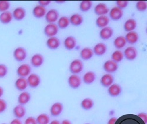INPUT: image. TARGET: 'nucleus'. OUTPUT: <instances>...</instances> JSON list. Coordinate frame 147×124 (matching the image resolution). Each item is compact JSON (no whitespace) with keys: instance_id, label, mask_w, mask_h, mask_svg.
I'll return each instance as SVG.
<instances>
[{"instance_id":"53","label":"nucleus","mask_w":147,"mask_h":124,"mask_svg":"<svg viewBox=\"0 0 147 124\" xmlns=\"http://www.w3.org/2000/svg\"><path fill=\"white\" fill-rule=\"evenodd\" d=\"M1 124H7V123H1Z\"/></svg>"},{"instance_id":"34","label":"nucleus","mask_w":147,"mask_h":124,"mask_svg":"<svg viewBox=\"0 0 147 124\" xmlns=\"http://www.w3.org/2000/svg\"><path fill=\"white\" fill-rule=\"evenodd\" d=\"M127 44V41L125 37L123 36H118L114 41V46L117 49H121L124 48Z\"/></svg>"},{"instance_id":"22","label":"nucleus","mask_w":147,"mask_h":124,"mask_svg":"<svg viewBox=\"0 0 147 124\" xmlns=\"http://www.w3.org/2000/svg\"><path fill=\"white\" fill-rule=\"evenodd\" d=\"M46 45L51 50H56L59 47L61 42L58 38L54 36L49 38L46 42Z\"/></svg>"},{"instance_id":"39","label":"nucleus","mask_w":147,"mask_h":124,"mask_svg":"<svg viewBox=\"0 0 147 124\" xmlns=\"http://www.w3.org/2000/svg\"><path fill=\"white\" fill-rule=\"evenodd\" d=\"M11 7V3L9 1L1 0L0 1V13L9 11Z\"/></svg>"},{"instance_id":"5","label":"nucleus","mask_w":147,"mask_h":124,"mask_svg":"<svg viewBox=\"0 0 147 124\" xmlns=\"http://www.w3.org/2000/svg\"><path fill=\"white\" fill-rule=\"evenodd\" d=\"M13 57L18 62H22L27 57V52L23 47H18L13 52Z\"/></svg>"},{"instance_id":"51","label":"nucleus","mask_w":147,"mask_h":124,"mask_svg":"<svg viewBox=\"0 0 147 124\" xmlns=\"http://www.w3.org/2000/svg\"><path fill=\"white\" fill-rule=\"evenodd\" d=\"M49 124H61V122L58 120L54 119V120L51 121L50 123H49Z\"/></svg>"},{"instance_id":"38","label":"nucleus","mask_w":147,"mask_h":124,"mask_svg":"<svg viewBox=\"0 0 147 124\" xmlns=\"http://www.w3.org/2000/svg\"><path fill=\"white\" fill-rule=\"evenodd\" d=\"M92 6V2L91 1H82L80 4V9L82 12H86L90 10Z\"/></svg>"},{"instance_id":"45","label":"nucleus","mask_w":147,"mask_h":124,"mask_svg":"<svg viewBox=\"0 0 147 124\" xmlns=\"http://www.w3.org/2000/svg\"><path fill=\"white\" fill-rule=\"evenodd\" d=\"M145 123H146L147 122V115L145 113H140L137 115Z\"/></svg>"},{"instance_id":"11","label":"nucleus","mask_w":147,"mask_h":124,"mask_svg":"<svg viewBox=\"0 0 147 124\" xmlns=\"http://www.w3.org/2000/svg\"><path fill=\"white\" fill-rule=\"evenodd\" d=\"M64 110V107L63 104L59 102H56L54 103L50 109V114L54 117H57L59 116L62 114Z\"/></svg>"},{"instance_id":"33","label":"nucleus","mask_w":147,"mask_h":124,"mask_svg":"<svg viewBox=\"0 0 147 124\" xmlns=\"http://www.w3.org/2000/svg\"><path fill=\"white\" fill-rule=\"evenodd\" d=\"M94 101L90 98H84L81 102V108L85 111H89L91 109L94 107Z\"/></svg>"},{"instance_id":"44","label":"nucleus","mask_w":147,"mask_h":124,"mask_svg":"<svg viewBox=\"0 0 147 124\" xmlns=\"http://www.w3.org/2000/svg\"><path fill=\"white\" fill-rule=\"evenodd\" d=\"M24 124H38L36 122V118L33 117H28L24 121Z\"/></svg>"},{"instance_id":"32","label":"nucleus","mask_w":147,"mask_h":124,"mask_svg":"<svg viewBox=\"0 0 147 124\" xmlns=\"http://www.w3.org/2000/svg\"><path fill=\"white\" fill-rule=\"evenodd\" d=\"M137 25V21L134 19H129L125 21L124 24V29L127 32L134 31V30L136 28Z\"/></svg>"},{"instance_id":"15","label":"nucleus","mask_w":147,"mask_h":124,"mask_svg":"<svg viewBox=\"0 0 147 124\" xmlns=\"http://www.w3.org/2000/svg\"><path fill=\"white\" fill-rule=\"evenodd\" d=\"M109 12V17L112 20L117 21L122 18V17H123V11L122 9L119 8L117 7H113L111 8V9L110 10Z\"/></svg>"},{"instance_id":"54","label":"nucleus","mask_w":147,"mask_h":124,"mask_svg":"<svg viewBox=\"0 0 147 124\" xmlns=\"http://www.w3.org/2000/svg\"><path fill=\"white\" fill-rule=\"evenodd\" d=\"M85 124H90V123H85Z\"/></svg>"},{"instance_id":"28","label":"nucleus","mask_w":147,"mask_h":124,"mask_svg":"<svg viewBox=\"0 0 147 124\" xmlns=\"http://www.w3.org/2000/svg\"><path fill=\"white\" fill-rule=\"evenodd\" d=\"M13 19V14L9 11L0 13V22L4 25L10 23Z\"/></svg>"},{"instance_id":"6","label":"nucleus","mask_w":147,"mask_h":124,"mask_svg":"<svg viewBox=\"0 0 147 124\" xmlns=\"http://www.w3.org/2000/svg\"><path fill=\"white\" fill-rule=\"evenodd\" d=\"M59 28L55 23H48L44 29L45 35L48 38L54 37L58 33Z\"/></svg>"},{"instance_id":"42","label":"nucleus","mask_w":147,"mask_h":124,"mask_svg":"<svg viewBox=\"0 0 147 124\" xmlns=\"http://www.w3.org/2000/svg\"><path fill=\"white\" fill-rule=\"evenodd\" d=\"M7 103L3 98H0V114L4 113L7 109Z\"/></svg>"},{"instance_id":"43","label":"nucleus","mask_w":147,"mask_h":124,"mask_svg":"<svg viewBox=\"0 0 147 124\" xmlns=\"http://www.w3.org/2000/svg\"><path fill=\"white\" fill-rule=\"evenodd\" d=\"M116 4L117 5V7H118L121 9H123L128 6L129 4V1H117Z\"/></svg>"},{"instance_id":"17","label":"nucleus","mask_w":147,"mask_h":124,"mask_svg":"<svg viewBox=\"0 0 147 124\" xmlns=\"http://www.w3.org/2000/svg\"><path fill=\"white\" fill-rule=\"evenodd\" d=\"M16 89L19 91H24L28 88V85L26 78L18 77L14 83Z\"/></svg>"},{"instance_id":"21","label":"nucleus","mask_w":147,"mask_h":124,"mask_svg":"<svg viewBox=\"0 0 147 124\" xmlns=\"http://www.w3.org/2000/svg\"><path fill=\"white\" fill-rule=\"evenodd\" d=\"M109 9L107 5L104 3H100L97 4L94 8V12L95 14L100 16L105 15L108 13Z\"/></svg>"},{"instance_id":"29","label":"nucleus","mask_w":147,"mask_h":124,"mask_svg":"<svg viewBox=\"0 0 147 124\" xmlns=\"http://www.w3.org/2000/svg\"><path fill=\"white\" fill-rule=\"evenodd\" d=\"M92 49L90 47H84L80 52V57L84 60H89L94 56Z\"/></svg>"},{"instance_id":"12","label":"nucleus","mask_w":147,"mask_h":124,"mask_svg":"<svg viewBox=\"0 0 147 124\" xmlns=\"http://www.w3.org/2000/svg\"><path fill=\"white\" fill-rule=\"evenodd\" d=\"M123 53L125 58L129 61L135 60L138 56L137 50L136 47L133 46H129L126 48Z\"/></svg>"},{"instance_id":"8","label":"nucleus","mask_w":147,"mask_h":124,"mask_svg":"<svg viewBox=\"0 0 147 124\" xmlns=\"http://www.w3.org/2000/svg\"><path fill=\"white\" fill-rule=\"evenodd\" d=\"M103 69L106 73L112 74L118 69V64L112 60H107L103 65Z\"/></svg>"},{"instance_id":"41","label":"nucleus","mask_w":147,"mask_h":124,"mask_svg":"<svg viewBox=\"0 0 147 124\" xmlns=\"http://www.w3.org/2000/svg\"><path fill=\"white\" fill-rule=\"evenodd\" d=\"M136 8L140 12H144L146 10L147 4L145 1H138L136 3Z\"/></svg>"},{"instance_id":"25","label":"nucleus","mask_w":147,"mask_h":124,"mask_svg":"<svg viewBox=\"0 0 147 124\" xmlns=\"http://www.w3.org/2000/svg\"><path fill=\"white\" fill-rule=\"evenodd\" d=\"M64 45L68 51H72L77 45V41L74 37L69 36L67 37L64 42Z\"/></svg>"},{"instance_id":"4","label":"nucleus","mask_w":147,"mask_h":124,"mask_svg":"<svg viewBox=\"0 0 147 124\" xmlns=\"http://www.w3.org/2000/svg\"><path fill=\"white\" fill-rule=\"evenodd\" d=\"M26 79L28 87L31 89L37 88L41 82L40 76L35 73H31Z\"/></svg>"},{"instance_id":"20","label":"nucleus","mask_w":147,"mask_h":124,"mask_svg":"<svg viewBox=\"0 0 147 124\" xmlns=\"http://www.w3.org/2000/svg\"><path fill=\"white\" fill-rule=\"evenodd\" d=\"M47 13V9L45 7L41 6L40 5H36L32 9V15L33 16L38 19L42 18L45 17V15Z\"/></svg>"},{"instance_id":"19","label":"nucleus","mask_w":147,"mask_h":124,"mask_svg":"<svg viewBox=\"0 0 147 124\" xmlns=\"http://www.w3.org/2000/svg\"><path fill=\"white\" fill-rule=\"evenodd\" d=\"M122 93V87L118 84H113L108 88V93L112 97H117Z\"/></svg>"},{"instance_id":"31","label":"nucleus","mask_w":147,"mask_h":124,"mask_svg":"<svg viewBox=\"0 0 147 124\" xmlns=\"http://www.w3.org/2000/svg\"><path fill=\"white\" fill-rule=\"evenodd\" d=\"M69 22L73 26L78 27L84 21V19L82 15L79 14H74L70 17Z\"/></svg>"},{"instance_id":"49","label":"nucleus","mask_w":147,"mask_h":124,"mask_svg":"<svg viewBox=\"0 0 147 124\" xmlns=\"http://www.w3.org/2000/svg\"><path fill=\"white\" fill-rule=\"evenodd\" d=\"M4 94V89L2 86H0V98H2V97Z\"/></svg>"},{"instance_id":"26","label":"nucleus","mask_w":147,"mask_h":124,"mask_svg":"<svg viewBox=\"0 0 147 124\" xmlns=\"http://www.w3.org/2000/svg\"><path fill=\"white\" fill-rule=\"evenodd\" d=\"M107 50V47L105 44L103 43H97L93 49V52L94 54L96 55V56H101L104 55Z\"/></svg>"},{"instance_id":"37","label":"nucleus","mask_w":147,"mask_h":124,"mask_svg":"<svg viewBox=\"0 0 147 124\" xmlns=\"http://www.w3.org/2000/svg\"><path fill=\"white\" fill-rule=\"evenodd\" d=\"M38 124H49L50 122V118L47 114H41L36 118Z\"/></svg>"},{"instance_id":"35","label":"nucleus","mask_w":147,"mask_h":124,"mask_svg":"<svg viewBox=\"0 0 147 124\" xmlns=\"http://www.w3.org/2000/svg\"><path fill=\"white\" fill-rule=\"evenodd\" d=\"M70 24L69 19L66 16H63L60 17L58 20L57 26L58 28L60 29H65L67 28Z\"/></svg>"},{"instance_id":"24","label":"nucleus","mask_w":147,"mask_h":124,"mask_svg":"<svg viewBox=\"0 0 147 124\" xmlns=\"http://www.w3.org/2000/svg\"><path fill=\"white\" fill-rule=\"evenodd\" d=\"M127 43H128L131 45L136 44L139 40V35L136 31L129 32L127 33L125 36Z\"/></svg>"},{"instance_id":"36","label":"nucleus","mask_w":147,"mask_h":124,"mask_svg":"<svg viewBox=\"0 0 147 124\" xmlns=\"http://www.w3.org/2000/svg\"><path fill=\"white\" fill-rule=\"evenodd\" d=\"M124 53L119 50L115 51L111 55V60L118 63L124 59Z\"/></svg>"},{"instance_id":"47","label":"nucleus","mask_w":147,"mask_h":124,"mask_svg":"<svg viewBox=\"0 0 147 124\" xmlns=\"http://www.w3.org/2000/svg\"><path fill=\"white\" fill-rule=\"evenodd\" d=\"M9 124H22V122L21 121V119H17V118H14V119H13L10 122Z\"/></svg>"},{"instance_id":"30","label":"nucleus","mask_w":147,"mask_h":124,"mask_svg":"<svg viewBox=\"0 0 147 124\" xmlns=\"http://www.w3.org/2000/svg\"><path fill=\"white\" fill-rule=\"evenodd\" d=\"M109 18L106 15L100 16L96 19V25L100 28H104L108 26L109 23Z\"/></svg>"},{"instance_id":"13","label":"nucleus","mask_w":147,"mask_h":124,"mask_svg":"<svg viewBox=\"0 0 147 124\" xmlns=\"http://www.w3.org/2000/svg\"><path fill=\"white\" fill-rule=\"evenodd\" d=\"M13 19L17 21H21L25 18L26 16V11L21 7L16 8L12 12Z\"/></svg>"},{"instance_id":"52","label":"nucleus","mask_w":147,"mask_h":124,"mask_svg":"<svg viewBox=\"0 0 147 124\" xmlns=\"http://www.w3.org/2000/svg\"><path fill=\"white\" fill-rule=\"evenodd\" d=\"M57 3H59V4H61V3H65V1H55Z\"/></svg>"},{"instance_id":"16","label":"nucleus","mask_w":147,"mask_h":124,"mask_svg":"<svg viewBox=\"0 0 147 124\" xmlns=\"http://www.w3.org/2000/svg\"><path fill=\"white\" fill-rule=\"evenodd\" d=\"M31 99V95L30 93L28 91H24L21 92V93L19 94L17 101L18 103V104L22 105H26L30 101Z\"/></svg>"},{"instance_id":"27","label":"nucleus","mask_w":147,"mask_h":124,"mask_svg":"<svg viewBox=\"0 0 147 124\" xmlns=\"http://www.w3.org/2000/svg\"><path fill=\"white\" fill-rule=\"evenodd\" d=\"M96 77V76L94 71H89L84 74L82 77V81L86 84H91L95 81Z\"/></svg>"},{"instance_id":"48","label":"nucleus","mask_w":147,"mask_h":124,"mask_svg":"<svg viewBox=\"0 0 147 124\" xmlns=\"http://www.w3.org/2000/svg\"><path fill=\"white\" fill-rule=\"evenodd\" d=\"M116 120H117V118L112 117L108 120V121L107 122V124H115V122Z\"/></svg>"},{"instance_id":"50","label":"nucleus","mask_w":147,"mask_h":124,"mask_svg":"<svg viewBox=\"0 0 147 124\" xmlns=\"http://www.w3.org/2000/svg\"><path fill=\"white\" fill-rule=\"evenodd\" d=\"M61 124H72V122L68 119H64L61 122Z\"/></svg>"},{"instance_id":"7","label":"nucleus","mask_w":147,"mask_h":124,"mask_svg":"<svg viewBox=\"0 0 147 124\" xmlns=\"http://www.w3.org/2000/svg\"><path fill=\"white\" fill-rule=\"evenodd\" d=\"M82 80L78 74H71L68 79V84L72 89H77L81 86Z\"/></svg>"},{"instance_id":"40","label":"nucleus","mask_w":147,"mask_h":124,"mask_svg":"<svg viewBox=\"0 0 147 124\" xmlns=\"http://www.w3.org/2000/svg\"><path fill=\"white\" fill-rule=\"evenodd\" d=\"M8 73V67L3 63H0V79H3L7 76Z\"/></svg>"},{"instance_id":"3","label":"nucleus","mask_w":147,"mask_h":124,"mask_svg":"<svg viewBox=\"0 0 147 124\" xmlns=\"http://www.w3.org/2000/svg\"><path fill=\"white\" fill-rule=\"evenodd\" d=\"M31 66L27 63L20 65L17 69L16 73L19 77L27 78L31 73Z\"/></svg>"},{"instance_id":"10","label":"nucleus","mask_w":147,"mask_h":124,"mask_svg":"<svg viewBox=\"0 0 147 124\" xmlns=\"http://www.w3.org/2000/svg\"><path fill=\"white\" fill-rule=\"evenodd\" d=\"M44 62V57L40 53L34 54L30 59V63L32 66L35 68L41 67Z\"/></svg>"},{"instance_id":"14","label":"nucleus","mask_w":147,"mask_h":124,"mask_svg":"<svg viewBox=\"0 0 147 124\" xmlns=\"http://www.w3.org/2000/svg\"><path fill=\"white\" fill-rule=\"evenodd\" d=\"M26 108L24 105L18 104L13 109V113L16 118L22 119L26 115Z\"/></svg>"},{"instance_id":"9","label":"nucleus","mask_w":147,"mask_h":124,"mask_svg":"<svg viewBox=\"0 0 147 124\" xmlns=\"http://www.w3.org/2000/svg\"><path fill=\"white\" fill-rule=\"evenodd\" d=\"M59 12L55 9L49 10L45 15V19L48 23H54L59 19Z\"/></svg>"},{"instance_id":"18","label":"nucleus","mask_w":147,"mask_h":124,"mask_svg":"<svg viewBox=\"0 0 147 124\" xmlns=\"http://www.w3.org/2000/svg\"><path fill=\"white\" fill-rule=\"evenodd\" d=\"M114 78L111 74L106 73L101 77L100 79L101 84L105 88H108L109 87L114 83Z\"/></svg>"},{"instance_id":"23","label":"nucleus","mask_w":147,"mask_h":124,"mask_svg":"<svg viewBox=\"0 0 147 124\" xmlns=\"http://www.w3.org/2000/svg\"><path fill=\"white\" fill-rule=\"evenodd\" d=\"M114 33L113 29L109 27H106L102 29L100 32V38L105 41L108 40L113 36Z\"/></svg>"},{"instance_id":"1","label":"nucleus","mask_w":147,"mask_h":124,"mask_svg":"<svg viewBox=\"0 0 147 124\" xmlns=\"http://www.w3.org/2000/svg\"><path fill=\"white\" fill-rule=\"evenodd\" d=\"M115 124H146L137 115L125 114L117 118Z\"/></svg>"},{"instance_id":"46","label":"nucleus","mask_w":147,"mask_h":124,"mask_svg":"<svg viewBox=\"0 0 147 124\" xmlns=\"http://www.w3.org/2000/svg\"><path fill=\"white\" fill-rule=\"evenodd\" d=\"M51 1H38V5L42 6L44 7H45L48 6L49 4L51 3Z\"/></svg>"},{"instance_id":"2","label":"nucleus","mask_w":147,"mask_h":124,"mask_svg":"<svg viewBox=\"0 0 147 124\" xmlns=\"http://www.w3.org/2000/svg\"><path fill=\"white\" fill-rule=\"evenodd\" d=\"M83 69V62L80 59H74L71 61V63L69 65V70L72 74H80L82 71Z\"/></svg>"}]
</instances>
